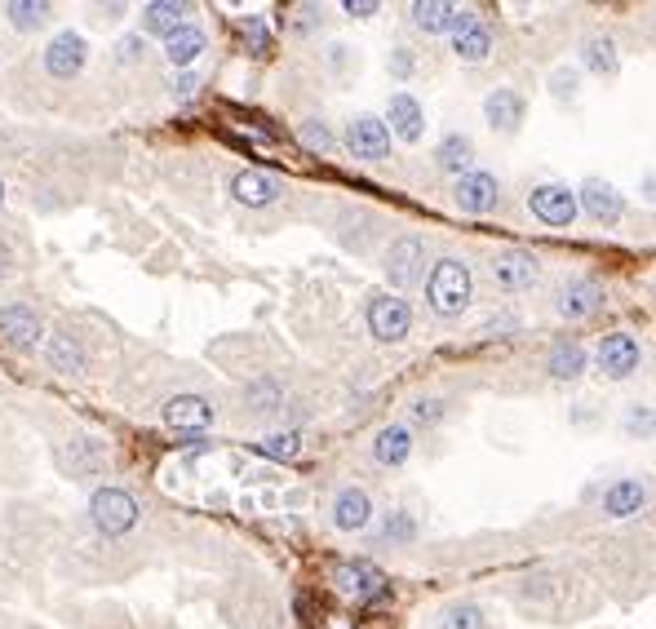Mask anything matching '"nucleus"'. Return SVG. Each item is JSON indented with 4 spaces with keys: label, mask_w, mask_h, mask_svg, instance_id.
I'll return each instance as SVG.
<instances>
[{
    "label": "nucleus",
    "mask_w": 656,
    "mask_h": 629,
    "mask_svg": "<svg viewBox=\"0 0 656 629\" xmlns=\"http://www.w3.org/2000/svg\"><path fill=\"white\" fill-rule=\"evenodd\" d=\"M470 297H475V275H470V266L461 262V257H444V262H435V271H430V280H426L430 311L453 319L470 306Z\"/></svg>",
    "instance_id": "nucleus-1"
},
{
    "label": "nucleus",
    "mask_w": 656,
    "mask_h": 629,
    "mask_svg": "<svg viewBox=\"0 0 656 629\" xmlns=\"http://www.w3.org/2000/svg\"><path fill=\"white\" fill-rule=\"evenodd\" d=\"M89 519L102 536H125L138 523V501L125 488H98L94 501H89Z\"/></svg>",
    "instance_id": "nucleus-2"
},
{
    "label": "nucleus",
    "mask_w": 656,
    "mask_h": 629,
    "mask_svg": "<svg viewBox=\"0 0 656 629\" xmlns=\"http://www.w3.org/2000/svg\"><path fill=\"white\" fill-rule=\"evenodd\" d=\"M333 581H337V590L346 598H355V603H373V598L386 594L382 567H373L368 559H342L333 567Z\"/></svg>",
    "instance_id": "nucleus-3"
},
{
    "label": "nucleus",
    "mask_w": 656,
    "mask_h": 629,
    "mask_svg": "<svg viewBox=\"0 0 656 629\" xmlns=\"http://www.w3.org/2000/svg\"><path fill=\"white\" fill-rule=\"evenodd\" d=\"M528 209L537 222L555 226V231H563V226L577 222V191L559 187V182H546V187H532L528 191Z\"/></svg>",
    "instance_id": "nucleus-4"
},
{
    "label": "nucleus",
    "mask_w": 656,
    "mask_h": 629,
    "mask_svg": "<svg viewBox=\"0 0 656 629\" xmlns=\"http://www.w3.org/2000/svg\"><path fill=\"white\" fill-rule=\"evenodd\" d=\"M408 328H413V311H408L404 297H373L368 302V333L377 337V342H404Z\"/></svg>",
    "instance_id": "nucleus-5"
},
{
    "label": "nucleus",
    "mask_w": 656,
    "mask_h": 629,
    "mask_svg": "<svg viewBox=\"0 0 656 629\" xmlns=\"http://www.w3.org/2000/svg\"><path fill=\"white\" fill-rule=\"evenodd\" d=\"M346 147H351L355 160L377 164L391 156V129L377 116H355V120H346Z\"/></svg>",
    "instance_id": "nucleus-6"
},
{
    "label": "nucleus",
    "mask_w": 656,
    "mask_h": 629,
    "mask_svg": "<svg viewBox=\"0 0 656 629\" xmlns=\"http://www.w3.org/2000/svg\"><path fill=\"white\" fill-rule=\"evenodd\" d=\"M426 271V240L422 235H404V240L391 244V253H386V280L395 288H413L422 280Z\"/></svg>",
    "instance_id": "nucleus-7"
},
{
    "label": "nucleus",
    "mask_w": 656,
    "mask_h": 629,
    "mask_svg": "<svg viewBox=\"0 0 656 629\" xmlns=\"http://www.w3.org/2000/svg\"><path fill=\"white\" fill-rule=\"evenodd\" d=\"M85 63H89V45H85V36L80 32H58L54 40H49L45 71L54 80H76L80 71H85Z\"/></svg>",
    "instance_id": "nucleus-8"
},
{
    "label": "nucleus",
    "mask_w": 656,
    "mask_h": 629,
    "mask_svg": "<svg viewBox=\"0 0 656 629\" xmlns=\"http://www.w3.org/2000/svg\"><path fill=\"white\" fill-rule=\"evenodd\" d=\"M594 359H599V368H603V373H608L612 381H625V377L639 373L643 350H639V342H634L630 333H608V337L599 342V350H594Z\"/></svg>",
    "instance_id": "nucleus-9"
},
{
    "label": "nucleus",
    "mask_w": 656,
    "mask_h": 629,
    "mask_svg": "<svg viewBox=\"0 0 656 629\" xmlns=\"http://www.w3.org/2000/svg\"><path fill=\"white\" fill-rule=\"evenodd\" d=\"M492 280L506 293H524V288L537 284V253L528 249H501L492 257Z\"/></svg>",
    "instance_id": "nucleus-10"
},
{
    "label": "nucleus",
    "mask_w": 656,
    "mask_h": 629,
    "mask_svg": "<svg viewBox=\"0 0 656 629\" xmlns=\"http://www.w3.org/2000/svg\"><path fill=\"white\" fill-rule=\"evenodd\" d=\"M413 23L422 27L426 36H439V32H461L466 23H475V14L470 9H461V5H448V0H417L413 9Z\"/></svg>",
    "instance_id": "nucleus-11"
},
{
    "label": "nucleus",
    "mask_w": 656,
    "mask_h": 629,
    "mask_svg": "<svg viewBox=\"0 0 656 629\" xmlns=\"http://www.w3.org/2000/svg\"><path fill=\"white\" fill-rule=\"evenodd\" d=\"M497 178L484 169H470V173H461L457 178V187H453V200H457V209L461 213H488V209H497Z\"/></svg>",
    "instance_id": "nucleus-12"
},
{
    "label": "nucleus",
    "mask_w": 656,
    "mask_h": 629,
    "mask_svg": "<svg viewBox=\"0 0 656 629\" xmlns=\"http://www.w3.org/2000/svg\"><path fill=\"white\" fill-rule=\"evenodd\" d=\"M164 426L200 435V430L213 426V404L204 395H173V399H164Z\"/></svg>",
    "instance_id": "nucleus-13"
},
{
    "label": "nucleus",
    "mask_w": 656,
    "mask_h": 629,
    "mask_svg": "<svg viewBox=\"0 0 656 629\" xmlns=\"http://www.w3.org/2000/svg\"><path fill=\"white\" fill-rule=\"evenodd\" d=\"M0 342H9L14 350H32L40 342V315L23 302L0 306Z\"/></svg>",
    "instance_id": "nucleus-14"
},
{
    "label": "nucleus",
    "mask_w": 656,
    "mask_h": 629,
    "mask_svg": "<svg viewBox=\"0 0 656 629\" xmlns=\"http://www.w3.org/2000/svg\"><path fill=\"white\" fill-rule=\"evenodd\" d=\"M577 209H586L599 226H612V222H621V213H625V204H621V195L612 182H599V178H590L586 187H581V204Z\"/></svg>",
    "instance_id": "nucleus-15"
},
{
    "label": "nucleus",
    "mask_w": 656,
    "mask_h": 629,
    "mask_svg": "<svg viewBox=\"0 0 656 629\" xmlns=\"http://www.w3.org/2000/svg\"><path fill=\"white\" fill-rule=\"evenodd\" d=\"M386 120H391L386 129H391L395 138L422 142V133H426V111H422V102H417L413 94H395L391 107H386Z\"/></svg>",
    "instance_id": "nucleus-16"
},
{
    "label": "nucleus",
    "mask_w": 656,
    "mask_h": 629,
    "mask_svg": "<svg viewBox=\"0 0 656 629\" xmlns=\"http://www.w3.org/2000/svg\"><path fill=\"white\" fill-rule=\"evenodd\" d=\"M484 120L497 133H515L524 125V94H515V89H492L484 98Z\"/></svg>",
    "instance_id": "nucleus-17"
},
{
    "label": "nucleus",
    "mask_w": 656,
    "mask_h": 629,
    "mask_svg": "<svg viewBox=\"0 0 656 629\" xmlns=\"http://www.w3.org/2000/svg\"><path fill=\"white\" fill-rule=\"evenodd\" d=\"M231 195L240 204H249V209H266V204H275V195H280V182L271 178V173H258V169H244L231 178Z\"/></svg>",
    "instance_id": "nucleus-18"
},
{
    "label": "nucleus",
    "mask_w": 656,
    "mask_h": 629,
    "mask_svg": "<svg viewBox=\"0 0 656 629\" xmlns=\"http://www.w3.org/2000/svg\"><path fill=\"white\" fill-rule=\"evenodd\" d=\"M333 523L342 532H360L373 523V501H368L364 488H342L333 501Z\"/></svg>",
    "instance_id": "nucleus-19"
},
{
    "label": "nucleus",
    "mask_w": 656,
    "mask_h": 629,
    "mask_svg": "<svg viewBox=\"0 0 656 629\" xmlns=\"http://www.w3.org/2000/svg\"><path fill=\"white\" fill-rule=\"evenodd\" d=\"M643 505H648V488H643L639 479H617L603 492V514H612V519H630Z\"/></svg>",
    "instance_id": "nucleus-20"
},
{
    "label": "nucleus",
    "mask_w": 656,
    "mask_h": 629,
    "mask_svg": "<svg viewBox=\"0 0 656 629\" xmlns=\"http://www.w3.org/2000/svg\"><path fill=\"white\" fill-rule=\"evenodd\" d=\"M603 306V288L594 284V280H568L563 284V293H559V315H568V319H586L594 315Z\"/></svg>",
    "instance_id": "nucleus-21"
},
{
    "label": "nucleus",
    "mask_w": 656,
    "mask_h": 629,
    "mask_svg": "<svg viewBox=\"0 0 656 629\" xmlns=\"http://www.w3.org/2000/svg\"><path fill=\"white\" fill-rule=\"evenodd\" d=\"M373 457L382 461V466H391V470L404 466V461L413 457V430L399 426V421L395 426H382L377 430V439H373Z\"/></svg>",
    "instance_id": "nucleus-22"
},
{
    "label": "nucleus",
    "mask_w": 656,
    "mask_h": 629,
    "mask_svg": "<svg viewBox=\"0 0 656 629\" xmlns=\"http://www.w3.org/2000/svg\"><path fill=\"white\" fill-rule=\"evenodd\" d=\"M45 359H49V368H54V373H80V368H85V342L63 328V333L49 337Z\"/></svg>",
    "instance_id": "nucleus-23"
},
{
    "label": "nucleus",
    "mask_w": 656,
    "mask_h": 629,
    "mask_svg": "<svg viewBox=\"0 0 656 629\" xmlns=\"http://www.w3.org/2000/svg\"><path fill=\"white\" fill-rule=\"evenodd\" d=\"M470 160H475V142H470L466 133H448V138L435 147L439 173H453V178H461V173H470Z\"/></svg>",
    "instance_id": "nucleus-24"
},
{
    "label": "nucleus",
    "mask_w": 656,
    "mask_h": 629,
    "mask_svg": "<svg viewBox=\"0 0 656 629\" xmlns=\"http://www.w3.org/2000/svg\"><path fill=\"white\" fill-rule=\"evenodd\" d=\"M182 23H187V5H173V0H151V5L142 9V32H151V36L169 40Z\"/></svg>",
    "instance_id": "nucleus-25"
},
{
    "label": "nucleus",
    "mask_w": 656,
    "mask_h": 629,
    "mask_svg": "<svg viewBox=\"0 0 656 629\" xmlns=\"http://www.w3.org/2000/svg\"><path fill=\"white\" fill-rule=\"evenodd\" d=\"M200 54H204V32L200 27H191V23H182L178 32L164 40V58H169L173 67H191Z\"/></svg>",
    "instance_id": "nucleus-26"
},
{
    "label": "nucleus",
    "mask_w": 656,
    "mask_h": 629,
    "mask_svg": "<svg viewBox=\"0 0 656 629\" xmlns=\"http://www.w3.org/2000/svg\"><path fill=\"white\" fill-rule=\"evenodd\" d=\"M488 49H492V32L484 23H466L461 32H453V54L461 63H484Z\"/></svg>",
    "instance_id": "nucleus-27"
},
{
    "label": "nucleus",
    "mask_w": 656,
    "mask_h": 629,
    "mask_svg": "<svg viewBox=\"0 0 656 629\" xmlns=\"http://www.w3.org/2000/svg\"><path fill=\"white\" fill-rule=\"evenodd\" d=\"M546 368H550V377H555V381L581 377V373H586V350H581L577 342H555V350H550V359H546Z\"/></svg>",
    "instance_id": "nucleus-28"
},
{
    "label": "nucleus",
    "mask_w": 656,
    "mask_h": 629,
    "mask_svg": "<svg viewBox=\"0 0 656 629\" xmlns=\"http://www.w3.org/2000/svg\"><path fill=\"white\" fill-rule=\"evenodd\" d=\"M581 58H586V67L594 71V76H617V71H621L617 45H612L608 36H590L586 49H581Z\"/></svg>",
    "instance_id": "nucleus-29"
},
{
    "label": "nucleus",
    "mask_w": 656,
    "mask_h": 629,
    "mask_svg": "<svg viewBox=\"0 0 656 629\" xmlns=\"http://www.w3.org/2000/svg\"><path fill=\"white\" fill-rule=\"evenodd\" d=\"M49 14H54V9H49L45 0H36V5L32 0H9L5 5V18L18 27V32H36V27H45Z\"/></svg>",
    "instance_id": "nucleus-30"
},
{
    "label": "nucleus",
    "mask_w": 656,
    "mask_h": 629,
    "mask_svg": "<svg viewBox=\"0 0 656 629\" xmlns=\"http://www.w3.org/2000/svg\"><path fill=\"white\" fill-rule=\"evenodd\" d=\"M439 629H488V616L479 603H453L439 616Z\"/></svg>",
    "instance_id": "nucleus-31"
},
{
    "label": "nucleus",
    "mask_w": 656,
    "mask_h": 629,
    "mask_svg": "<svg viewBox=\"0 0 656 629\" xmlns=\"http://www.w3.org/2000/svg\"><path fill=\"white\" fill-rule=\"evenodd\" d=\"M297 138H302V147L315 151V156H333L337 151V138L328 133L324 120H302V125H297Z\"/></svg>",
    "instance_id": "nucleus-32"
},
{
    "label": "nucleus",
    "mask_w": 656,
    "mask_h": 629,
    "mask_svg": "<svg viewBox=\"0 0 656 629\" xmlns=\"http://www.w3.org/2000/svg\"><path fill=\"white\" fill-rule=\"evenodd\" d=\"M262 452L271 461H293L297 452H302V435L297 430H284V435H271V439H262Z\"/></svg>",
    "instance_id": "nucleus-33"
},
{
    "label": "nucleus",
    "mask_w": 656,
    "mask_h": 629,
    "mask_svg": "<svg viewBox=\"0 0 656 629\" xmlns=\"http://www.w3.org/2000/svg\"><path fill=\"white\" fill-rule=\"evenodd\" d=\"M413 536H417V523H413V514H404V510H395L382 528V541H391V545H408Z\"/></svg>",
    "instance_id": "nucleus-34"
},
{
    "label": "nucleus",
    "mask_w": 656,
    "mask_h": 629,
    "mask_svg": "<svg viewBox=\"0 0 656 629\" xmlns=\"http://www.w3.org/2000/svg\"><path fill=\"white\" fill-rule=\"evenodd\" d=\"M439 417H444V404H439V399H417L413 404V421H422V426H435Z\"/></svg>",
    "instance_id": "nucleus-35"
},
{
    "label": "nucleus",
    "mask_w": 656,
    "mask_h": 629,
    "mask_svg": "<svg viewBox=\"0 0 656 629\" xmlns=\"http://www.w3.org/2000/svg\"><path fill=\"white\" fill-rule=\"evenodd\" d=\"M555 98H577V71H555Z\"/></svg>",
    "instance_id": "nucleus-36"
},
{
    "label": "nucleus",
    "mask_w": 656,
    "mask_h": 629,
    "mask_svg": "<svg viewBox=\"0 0 656 629\" xmlns=\"http://www.w3.org/2000/svg\"><path fill=\"white\" fill-rule=\"evenodd\" d=\"M346 14H355V18H368V14H377V0H346Z\"/></svg>",
    "instance_id": "nucleus-37"
},
{
    "label": "nucleus",
    "mask_w": 656,
    "mask_h": 629,
    "mask_svg": "<svg viewBox=\"0 0 656 629\" xmlns=\"http://www.w3.org/2000/svg\"><path fill=\"white\" fill-rule=\"evenodd\" d=\"M142 49H147V45H142V36H125V40H120V58H125V63H129V58H138Z\"/></svg>",
    "instance_id": "nucleus-38"
},
{
    "label": "nucleus",
    "mask_w": 656,
    "mask_h": 629,
    "mask_svg": "<svg viewBox=\"0 0 656 629\" xmlns=\"http://www.w3.org/2000/svg\"><path fill=\"white\" fill-rule=\"evenodd\" d=\"M244 36H253V54H266V32H262V23H244Z\"/></svg>",
    "instance_id": "nucleus-39"
},
{
    "label": "nucleus",
    "mask_w": 656,
    "mask_h": 629,
    "mask_svg": "<svg viewBox=\"0 0 656 629\" xmlns=\"http://www.w3.org/2000/svg\"><path fill=\"white\" fill-rule=\"evenodd\" d=\"M191 89H196V76H178V80H173V94H178V98H191Z\"/></svg>",
    "instance_id": "nucleus-40"
},
{
    "label": "nucleus",
    "mask_w": 656,
    "mask_h": 629,
    "mask_svg": "<svg viewBox=\"0 0 656 629\" xmlns=\"http://www.w3.org/2000/svg\"><path fill=\"white\" fill-rule=\"evenodd\" d=\"M14 271V257H9V244H0V280Z\"/></svg>",
    "instance_id": "nucleus-41"
},
{
    "label": "nucleus",
    "mask_w": 656,
    "mask_h": 629,
    "mask_svg": "<svg viewBox=\"0 0 656 629\" xmlns=\"http://www.w3.org/2000/svg\"><path fill=\"white\" fill-rule=\"evenodd\" d=\"M0 204H5V182H0Z\"/></svg>",
    "instance_id": "nucleus-42"
}]
</instances>
